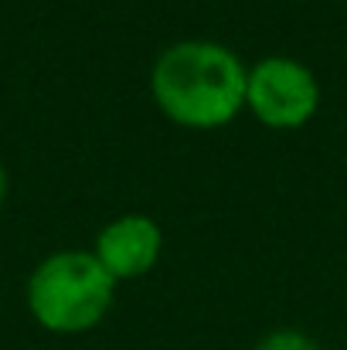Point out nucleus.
<instances>
[{
	"mask_svg": "<svg viewBox=\"0 0 347 350\" xmlns=\"http://www.w3.org/2000/svg\"><path fill=\"white\" fill-rule=\"evenodd\" d=\"M3 198H7V170L0 163V208H3Z\"/></svg>",
	"mask_w": 347,
	"mask_h": 350,
	"instance_id": "obj_6",
	"label": "nucleus"
},
{
	"mask_svg": "<svg viewBox=\"0 0 347 350\" xmlns=\"http://www.w3.org/2000/svg\"><path fill=\"white\" fill-rule=\"evenodd\" d=\"M164 252V232L150 215H119L96 234L92 255L116 282L146 275Z\"/></svg>",
	"mask_w": 347,
	"mask_h": 350,
	"instance_id": "obj_4",
	"label": "nucleus"
},
{
	"mask_svg": "<svg viewBox=\"0 0 347 350\" xmlns=\"http://www.w3.org/2000/svg\"><path fill=\"white\" fill-rule=\"evenodd\" d=\"M116 286L119 282L92 252L65 248L31 272L27 310L51 334H86L106 320Z\"/></svg>",
	"mask_w": 347,
	"mask_h": 350,
	"instance_id": "obj_2",
	"label": "nucleus"
},
{
	"mask_svg": "<svg viewBox=\"0 0 347 350\" xmlns=\"http://www.w3.org/2000/svg\"><path fill=\"white\" fill-rule=\"evenodd\" d=\"M245 82L248 68L231 48L191 38L160 51L150 72V96L184 129H218L245 109Z\"/></svg>",
	"mask_w": 347,
	"mask_h": 350,
	"instance_id": "obj_1",
	"label": "nucleus"
},
{
	"mask_svg": "<svg viewBox=\"0 0 347 350\" xmlns=\"http://www.w3.org/2000/svg\"><path fill=\"white\" fill-rule=\"evenodd\" d=\"M245 109L269 129H300L320 109V82L290 55L259 58L248 68Z\"/></svg>",
	"mask_w": 347,
	"mask_h": 350,
	"instance_id": "obj_3",
	"label": "nucleus"
},
{
	"mask_svg": "<svg viewBox=\"0 0 347 350\" xmlns=\"http://www.w3.org/2000/svg\"><path fill=\"white\" fill-rule=\"evenodd\" d=\"M255 350H320L317 347V340L313 337H307L303 330H272V334H266Z\"/></svg>",
	"mask_w": 347,
	"mask_h": 350,
	"instance_id": "obj_5",
	"label": "nucleus"
}]
</instances>
